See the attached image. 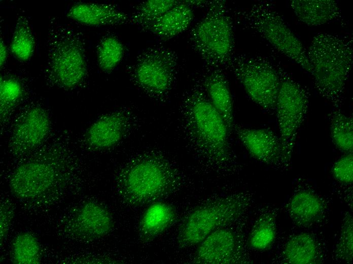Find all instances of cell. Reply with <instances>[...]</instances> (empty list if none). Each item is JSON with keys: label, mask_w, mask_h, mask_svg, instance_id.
<instances>
[{"label": "cell", "mask_w": 353, "mask_h": 264, "mask_svg": "<svg viewBox=\"0 0 353 264\" xmlns=\"http://www.w3.org/2000/svg\"><path fill=\"white\" fill-rule=\"evenodd\" d=\"M352 52L350 38L326 32L314 36L306 51L315 88L336 108L342 104L352 66Z\"/></svg>", "instance_id": "6da1fadb"}, {"label": "cell", "mask_w": 353, "mask_h": 264, "mask_svg": "<svg viewBox=\"0 0 353 264\" xmlns=\"http://www.w3.org/2000/svg\"><path fill=\"white\" fill-rule=\"evenodd\" d=\"M62 161L49 155L25 160L13 171L9 187L13 195L30 209H44L58 203L68 177Z\"/></svg>", "instance_id": "7a4b0ae2"}, {"label": "cell", "mask_w": 353, "mask_h": 264, "mask_svg": "<svg viewBox=\"0 0 353 264\" xmlns=\"http://www.w3.org/2000/svg\"><path fill=\"white\" fill-rule=\"evenodd\" d=\"M181 182L177 170L163 156L151 154L131 161L120 173L117 191L125 204L137 207L174 192Z\"/></svg>", "instance_id": "3957f363"}, {"label": "cell", "mask_w": 353, "mask_h": 264, "mask_svg": "<svg viewBox=\"0 0 353 264\" xmlns=\"http://www.w3.org/2000/svg\"><path fill=\"white\" fill-rule=\"evenodd\" d=\"M183 112L191 141L203 157L216 165L229 162L231 133L200 84L185 96Z\"/></svg>", "instance_id": "277c9868"}, {"label": "cell", "mask_w": 353, "mask_h": 264, "mask_svg": "<svg viewBox=\"0 0 353 264\" xmlns=\"http://www.w3.org/2000/svg\"><path fill=\"white\" fill-rule=\"evenodd\" d=\"M83 35L55 20L51 21L47 42L45 76L52 85L72 90L83 83L88 65Z\"/></svg>", "instance_id": "5b68a950"}, {"label": "cell", "mask_w": 353, "mask_h": 264, "mask_svg": "<svg viewBox=\"0 0 353 264\" xmlns=\"http://www.w3.org/2000/svg\"><path fill=\"white\" fill-rule=\"evenodd\" d=\"M203 17L190 32V42L206 66L222 69L234 54L233 22L224 1H210Z\"/></svg>", "instance_id": "8992f818"}, {"label": "cell", "mask_w": 353, "mask_h": 264, "mask_svg": "<svg viewBox=\"0 0 353 264\" xmlns=\"http://www.w3.org/2000/svg\"><path fill=\"white\" fill-rule=\"evenodd\" d=\"M249 202L245 195L235 194L212 199L197 206L181 224L178 244L183 248L198 245L214 231L238 218L246 209Z\"/></svg>", "instance_id": "52a82bcc"}, {"label": "cell", "mask_w": 353, "mask_h": 264, "mask_svg": "<svg viewBox=\"0 0 353 264\" xmlns=\"http://www.w3.org/2000/svg\"><path fill=\"white\" fill-rule=\"evenodd\" d=\"M240 17L246 26L312 75L306 50L272 3L257 2L248 9L240 11Z\"/></svg>", "instance_id": "ba28073f"}, {"label": "cell", "mask_w": 353, "mask_h": 264, "mask_svg": "<svg viewBox=\"0 0 353 264\" xmlns=\"http://www.w3.org/2000/svg\"><path fill=\"white\" fill-rule=\"evenodd\" d=\"M227 69L231 70L249 96L269 113L275 111L280 82V68L260 56L234 54Z\"/></svg>", "instance_id": "9c48e42d"}, {"label": "cell", "mask_w": 353, "mask_h": 264, "mask_svg": "<svg viewBox=\"0 0 353 264\" xmlns=\"http://www.w3.org/2000/svg\"><path fill=\"white\" fill-rule=\"evenodd\" d=\"M280 82L275 111L279 138L289 161L299 129L306 117L309 104L307 91L280 68Z\"/></svg>", "instance_id": "30bf717a"}, {"label": "cell", "mask_w": 353, "mask_h": 264, "mask_svg": "<svg viewBox=\"0 0 353 264\" xmlns=\"http://www.w3.org/2000/svg\"><path fill=\"white\" fill-rule=\"evenodd\" d=\"M178 68V56L173 51L154 46L137 57L132 68V76L144 91L154 97L162 98L171 90Z\"/></svg>", "instance_id": "8fae6325"}, {"label": "cell", "mask_w": 353, "mask_h": 264, "mask_svg": "<svg viewBox=\"0 0 353 264\" xmlns=\"http://www.w3.org/2000/svg\"><path fill=\"white\" fill-rule=\"evenodd\" d=\"M114 225L111 212L103 205L87 201L72 209L62 219L61 229L67 237L91 242L109 234Z\"/></svg>", "instance_id": "7c38bea8"}, {"label": "cell", "mask_w": 353, "mask_h": 264, "mask_svg": "<svg viewBox=\"0 0 353 264\" xmlns=\"http://www.w3.org/2000/svg\"><path fill=\"white\" fill-rule=\"evenodd\" d=\"M51 128L47 111L35 105L23 111L16 119L9 140V149L15 156L28 155L44 142Z\"/></svg>", "instance_id": "4fadbf2b"}, {"label": "cell", "mask_w": 353, "mask_h": 264, "mask_svg": "<svg viewBox=\"0 0 353 264\" xmlns=\"http://www.w3.org/2000/svg\"><path fill=\"white\" fill-rule=\"evenodd\" d=\"M233 131L251 156L258 161L280 168L290 164L279 137L271 129L234 125Z\"/></svg>", "instance_id": "5bb4252c"}, {"label": "cell", "mask_w": 353, "mask_h": 264, "mask_svg": "<svg viewBox=\"0 0 353 264\" xmlns=\"http://www.w3.org/2000/svg\"><path fill=\"white\" fill-rule=\"evenodd\" d=\"M193 262L229 264L240 261V250L234 233L225 227L214 231L198 245Z\"/></svg>", "instance_id": "9a60e30c"}, {"label": "cell", "mask_w": 353, "mask_h": 264, "mask_svg": "<svg viewBox=\"0 0 353 264\" xmlns=\"http://www.w3.org/2000/svg\"><path fill=\"white\" fill-rule=\"evenodd\" d=\"M128 124L127 114L116 111L99 117L87 129L86 144L96 150H105L116 146L122 139Z\"/></svg>", "instance_id": "2e32d148"}, {"label": "cell", "mask_w": 353, "mask_h": 264, "mask_svg": "<svg viewBox=\"0 0 353 264\" xmlns=\"http://www.w3.org/2000/svg\"><path fill=\"white\" fill-rule=\"evenodd\" d=\"M207 67L200 84L231 133L235 124L233 98L228 82L223 69Z\"/></svg>", "instance_id": "e0dca14e"}, {"label": "cell", "mask_w": 353, "mask_h": 264, "mask_svg": "<svg viewBox=\"0 0 353 264\" xmlns=\"http://www.w3.org/2000/svg\"><path fill=\"white\" fill-rule=\"evenodd\" d=\"M66 16L80 24L92 26H114L130 22V16L117 6L110 4L77 3Z\"/></svg>", "instance_id": "ac0fdd59"}, {"label": "cell", "mask_w": 353, "mask_h": 264, "mask_svg": "<svg viewBox=\"0 0 353 264\" xmlns=\"http://www.w3.org/2000/svg\"><path fill=\"white\" fill-rule=\"evenodd\" d=\"M194 18L191 7L180 1L144 30L163 41L168 40L186 30Z\"/></svg>", "instance_id": "d6986e66"}, {"label": "cell", "mask_w": 353, "mask_h": 264, "mask_svg": "<svg viewBox=\"0 0 353 264\" xmlns=\"http://www.w3.org/2000/svg\"><path fill=\"white\" fill-rule=\"evenodd\" d=\"M176 212L171 205L156 201L151 204L140 218L138 235L145 243L154 240L166 230L175 221Z\"/></svg>", "instance_id": "ffe728a7"}, {"label": "cell", "mask_w": 353, "mask_h": 264, "mask_svg": "<svg viewBox=\"0 0 353 264\" xmlns=\"http://www.w3.org/2000/svg\"><path fill=\"white\" fill-rule=\"evenodd\" d=\"M290 6L298 19L311 26L338 19L341 13L338 4L333 0H292Z\"/></svg>", "instance_id": "44dd1931"}, {"label": "cell", "mask_w": 353, "mask_h": 264, "mask_svg": "<svg viewBox=\"0 0 353 264\" xmlns=\"http://www.w3.org/2000/svg\"><path fill=\"white\" fill-rule=\"evenodd\" d=\"M287 209L290 216L296 224L307 226L318 222L323 218L325 205L315 193L303 190L292 196Z\"/></svg>", "instance_id": "7402d4cb"}, {"label": "cell", "mask_w": 353, "mask_h": 264, "mask_svg": "<svg viewBox=\"0 0 353 264\" xmlns=\"http://www.w3.org/2000/svg\"><path fill=\"white\" fill-rule=\"evenodd\" d=\"M283 254L288 263L313 264L319 262L316 242L312 236L306 233L292 237L285 244Z\"/></svg>", "instance_id": "603a6c76"}, {"label": "cell", "mask_w": 353, "mask_h": 264, "mask_svg": "<svg viewBox=\"0 0 353 264\" xmlns=\"http://www.w3.org/2000/svg\"><path fill=\"white\" fill-rule=\"evenodd\" d=\"M330 133L334 145L345 154L353 150V120L352 116L338 109L331 112L329 115Z\"/></svg>", "instance_id": "cb8c5ba5"}, {"label": "cell", "mask_w": 353, "mask_h": 264, "mask_svg": "<svg viewBox=\"0 0 353 264\" xmlns=\"http://www.w3.org/2000/svg\"><path fill=\"white\" fill-rule=\"evenodd\" d=\"M11 261L16 264H39L42 260V249L37 238L29 232L18 234L11 244Z\"/></svg>", "instance_id": "d4e9b609"}, {"label": "cell", "mask_w": 353, "mask_h": 264, "mask_svg": "<svg viewBox=\"0 0 353 264\" xmlns=\"http://www.w3.org/2000/svg\"><path fill=\"white\" fill-rule=\"evenodd\" d=\"M11 53L22 61L29 60L35 50L36 42L27 18L20 15L17 18L10 44Z\"/></svg>", "instance_id": "484cf974"}, {"label": "cell", "mask_w": 353, "mask_h": 264, "mask_svg": "<svg viewBox=\"0 0 353 264\" xmlns=\"http://www.w3.org/2000/svg\"><path fill=\"white\" fill-rule=\"evenodd\" d=\"M276 235L275 216L270 212H266L254 223L249 236V245L256 250H267L274 242Z\"/></svg>", "instance_id": "4316f807"}, {"label": "cell", "mask_w": 353, "mask_h": 264, "mask_svg": "<svg viewBox=\"0 0 353 264\" xmlns=\"http://www.w3.org/2000/svg\"><path fill=\"white\" fill-rule=\"evenodd\" d=\"M179 2L175 0H149L137 6L129 23L144 30Z\"/></svg>", "instance_id": "83f0119b"}, {"label": "cell", "mask_w": 353, "mask_h": 264, "mask_svg": "<svg viewBox=\"0 0 353 264\" xmlns=\"http://www.w3.org/2000/svg\"><path fill=\"white\" fill-rule=\"evenodd\" d=\"M24 90L22 83L13 77L0 79V113L1 123L8 120L15 109L22 101Z\"/></svg>", "instance_id": "f1b7e54d"}, {"label": "cell", "mask_w": 353, "mask_h": 264, "mask_svg": "<svg viewBox=\"0 0 353 264\" xmlns=\"http://www.w3.org/2000/svg\"><path fill=\"white\" fill-rule=\"evenodd\" d=\"M124 53L123 44L116 37L112 35L103 37L97 47L99 68L105 73L112 72L121 61Z\"/></svg>", "instance_id": "f546056e"}, {"label": "cell", "mask_w": 353, "mask_h": 264, "mask_svg": "<svg viewBox=\"0 0 353 264\" xmlns=\"http://www.w3.org/2000/svg\"><path fill=\"white\" fill-rule=\"evenodd\" d=\"M352 218L349 214L344 219L335 253L341 260L351 263L353 252Z\"/></svg>", "instance_id": "4dcf8cb0"}, {"label": "cell", "mask_w": 353, "mask_h": 264, "mask_svg": "<svg viewBox=\"0 0 353 264\" xmlns=\"http://www.w3.org/2000/svg\"><path fill=\"white\" fill-rule=\"evenodd\" d=\"M332 173L340 183L351 184L353 182L352 153L345 154L338 159L333 166Z\"/></svg>", "instance_id": "1f68e13d"}, {"label": "cell", "mask_w": 353, "mask_h": 264, "mask_svg": "<svg viewBox=\"0 0 353 264\" xmlns=\"http://www.w3.org/2000/svg\"><path fill=\"white\" fill-rule=\"evenodd\" d=\"M15 214L14 204L8 199H3L0 205V240L1 247L10 230Z\"/></svg>", "instance_id": "d6a6232c"}, {"label": "cell", "mask_w": 353, "mask_h": 264, "mask_svg": "<svg viewBox=\"0 0 353 264\" xmlns=\"http://www.w3.org/2000/svg\"><path fill=\"white\" fill-rule=\"evenodd\" d=\"M8 56L7 46L1 38L0 42V65L2 68L6 63Z\"/></svg>", "instance_id": "836d02e7"}, {"label": "cell", "mask_w": 353, "mask_h": 264, "mask_svg": "<svg viewBox=\"0 0 353 264\" xmlns=\"http://www.w3.org/2000/svg\"><path fill=\"white\" fill-rule=\"evenodd\" d=\"M187 4L189 5L190 7L193 6L196 7H201L206 6L209 4V2L205 1H184Z\"/></svg>", "instance_id": "e575fe53"}]
</instances>
